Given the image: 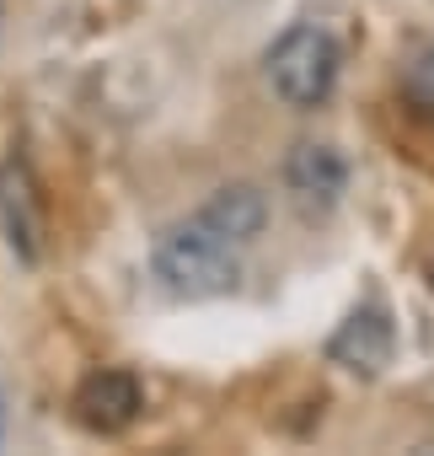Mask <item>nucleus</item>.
<instances>
[{"instance_id":"f257e3e1","label":"nucleus","mask_w":434,"mask_h":456,"mask_svg":"<svg viewBox=\"0 0 434 456\" xmlns=\"http://www.w3.org/2000/svg\"><path fill=\"white\" fill-rule=\"evenodd\" d=\"M242 248L226 242L221 232H209V225L198 215L166 225V232L156 237L150 248V269L156 280L172 290V296H188V301H204V296H226L237 290L242 280Z\"/></svg>"},{"instance_id":"6e6552de","label":"nucleus","mask_w":434,"mask_h":456,"mask_svg":"<svg viewBox=\"0 0 434 456\" xmlns=\"http://www.w3.org/2000/svg\"><path fill=\"white\" fill-rule=\"evenodd\" d=\"M429 70H434V54H429Z\"/></svg>"},{"instance_id":"f03ea898","label":"nucleus","mask_w":434,"mask_h":456,"mask_svg":"<svg viewBox=\"0 0 434 456\" xmlns=\"http://www.w3.org/2000/svg\"><path fill=\"white\" fill-rule=\"evenodd\" d=\"M263 70H269V86H274L290 108L311 113V108H322V102L338 92L343 49H338V38H333L322 22H295V28H285V33L274 38Z\"/></svg>"},{"instance_id":"423d86ee","label":"nucleus","mask_w":434,"mask_h":456,"mask_svg":"<svg viewBox=\"0 0 434 456\" xmlns=\"http://www.w3.org/2000/svg\"><path fill=\"white\" fill-rule=\"evenodd\" d=\"M0 237L12 242V253L22 264H38V237H44V220H38V193L22 161L0 167Z\"/></svg>"},{"instance_id":"0eeeda50","label":"nucleus","mask_w":434,"mask_h":456,"mask_svg":"<svg viewBox=\"0 0 434 456\" xmlns=\"http://www.w3.org/2000/svg\"><path fill=\"white\" fill-rule=\"evenodd\" d=\"M198 220L209 225V232H221L226 242L247 248V242H258V232L269 225V199L253 183H231V188H221L198 209Z\"/></svg>"},{"instance_id":"39448f33","label":"nucleus","mask_w":434,"mask_h":456,"mask_svg":"<svg viewBox=\"0 0 434 456\" xmlns=\"http://www.w3.org/2000/svg\"><path fill=\"white\" fill-rule=\"evenodd\" d=\"M285 183H290V193H295V204L306 215H327L349 188V167H343V156L333 145L301 140L290 151V161H285Z\"/></svg>"},{"instance_id":"7ed1b4c3","label":"nucleus","mask_w":434,"mask_h":456,"mask_svg":"<svg viewBox=\"0 0 434 456\" xmlns=\"http://www.w3.org/2000/svg\"><path fill=\"white\" fill-rule=\"evenodd\" d=\"M391 349H397V328H391V312L381 301H365L349 312V322L333 333L327 344V360L354 370V376H381L391 365Z\"/></svg>"},{"instance_id":"20e7f679","label":"nucleus","mask_w":434,"mask_h":456,"mask_svg":"<svg viewBox=\"0 0 434 456\" xmlns=\"http://www.w3.org/2000/svg\"><path fill=\"white\" fill-rule=\"evenodd\" d=\"M145 408V392L129 370H92L81 387H76V419L92 429V435H118L140 419Z\"/></svg>"}]
</instances>
